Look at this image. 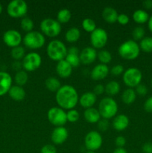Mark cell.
Returning <instances> with one entry per match:
<instances>
[{
  "mask_svg": "<svg viewBox=\"0 0 152 153\" xmlns=\"http://www.w3.org/2000/svg\"><path fill=\"white\" fill-rule=\"evenodd\" d=\"M55 100L61 108L71 110L78 102V94L74 87L67 85H63L56 92Z\"/></svg>",
  "mask_w": 152,
  "mask_h": 153,
  "instance_id": "cell-1",
  "label": "cell"
},
{
  "mask_svg": "<svg viewBox=\"0 0 152 153\" xmlns=\"http://www.w3.org/2000/svg\"><path fill=\"white\" fill-rule=\"evenodd\" d=\"M68 49L65 44L59 40H53L50 41L46 48V52L49 58L55 61H61L64 60L67 55Z\"/></svg>",
  "mask_w": 152,
  "mask_h": 153,
  "instance_id": "cell-2",
  "label": "cell"
},
{
  "mask_svg": "<svg viewBox=\"0 0 152 153\" xmlns=\"http://www.w3.org/2000/svg\"><path fill=\"white\" fill-rule=\"evenodd\" d=\"M119 55L125 60H134L139 56L140 48L134 40H128L122 43L118 49Z\"/></svg>",
  "mask_w": 152,
  "mask_h": 153,
  "instance_id": "cell-3",
  "label": "cell"
},
{
  "mask_svg": "<svg viewBox=\"0 0 152 153\" xmlns=\"http://www.w3.org/2000/svg\"><path fill=\"white\" fill-rule=\"evenodd\" d=\"M98 110L103 119H111L117 114L118 104L112 97H104L99 102Z\"/></svg>",
  "mask_w": 152,
  "mask_h": 153,
  "instance_id": "cell-4",
  "label": "cell"
},
{
  "mask_svg": "<svg viewBox=\"0 0 152 153\" xmlns=\"http://www.w3.org/2000/svg\"><path fill=\"white\" fill-rule=\"evenodd\" d=\"M46 42L45 36L37 31L28 32L23 38V43L30 49H38L43 47Z\"/></svg>",
  "mask_w": 152,
  "mask_h": 153,
  "instance_id": "cell-5",
  "label": "cell"
},
{
  "mask_svg": "<svg viewBox=\"0 0 152 153\" xmlns=\"http://www.w3.org/2000/svg\"><path fill=\"white\" fill-rule=\"evenodd\" d=\"M40 28L43 34L49 37H55L61 31V25L58 20L52 18H46L40 22Z\"/></svg>",
  "mask_w": 152,
  "mask_h": 153,
  "instance_id": "cell-6",
  "label": "cell"
},
{
  "mask_svg": "<svg viewBox=\"0 0 152 153\" xmlns=\"http://www.w3.org/2000/svg\"><path fill=\"white\" fill-rule=\"evenodd\" d=\"M28 11V4L24 0H13L7 4V12L13 18H20Z\"/></svg>",
  "mask_w": 152,
  "mask_h": 153,
  "instance_id": "cell-7",
  "label": "cell"
},
{
  "mask_svg": "<svg viewBox=\"0 0 152 153\" xmlns=\"http://www.w3.org/2000/svg\"><path fill=\"white\" fill-rule=\"evenodd\" d=\"M142 79V72L136 67H131L124 72L123 82L130 88H135L141 83Z\"/></svg>",
  "mask_w": 152,
  "mask_h": 153,
  "instance_id": "cell-8",
  "label": "cell"
},
{
  "mask_svg": "<svg viewBox=\"0 0 152 153\" xmlns=\"http://www.w3.org/2000/svg\"><path fill=\"white\" fill-rule=\"evenodd\" d=\"M47 117L49 122L56 127L63 126L67 122L66 113L61 108H51L47 113Z\"/></svg>",
  "mask_w": 152,
  "mask_h": 153,
  "instance_id": "cell-9",
  "label": "cell"
},
{
  "mask_svg": "<svg viewBox=\"0 0 152 153\" xmlns=\"http://www.w3.org/2000/svg\"><path fill=\"white\" fill-rule=\"evenodd\" d=\"M42 58L37 52H30L25 55L22 59V65L25 71L32 72L41 66Z\"/></svg>",
  "mask_w": 152,
  "mask_h": 153,
  "instance_id": "cell-10",
  "label": "cell"
},
{
  "mask_svg": "<svg viewBox=\"0 0 152 153\" xmlns=\"http://www.w3.org/2000/svg\"><path fill=\"white\" fill-rule=\"evenodd\" d=\"M108 34L102 28H96L90 34V42L94 49H102L106 46Z\"/></svg>",
  "mask_w": 152,
  "mask_h": 153,
  "instance_id": "cell-11",
  "label": "cell"
},
{
  "mask_svg": "<svg viewBox=\"0 0 152 153\" xmlns=\"http://www.w3.org/2000/svg\"><path fill=\"white\" fill-rule=\"evenodd\" d=\"M102 143V137L100 133L96 131H90L85 136L84 143L88 151L95 152L101 148Z\"/></svg>",
  "mask_w": 152,
  "mask_h": 153,
  "instance_id": "cell-12",
  "label": "cell"
},
{
  "mask_svg": "<svg viewBox=\"0 0 152 153\" xmlns=\"http://www.w3.org/2000/svg\"><path fill=\"white\" fill-rule=\"evenodd\" d=\"M22 40V35L16 30H7L3 34V41L9 47L14 48L19 46Z\"/></svg>",
  "mask_w": 152,
  "mask_h": 153,
  "instance_id": "cell-13",
  "label": "cell"
},
{
  "mask_svg": "<svg viewBox=\"0 0 152 153\" xmlns=\"http://www.w3.org/2000/svg\"><path fill=\"white\" fill-rule=\"evenodd\" d=\"M68 135V131L65 127H56L51 134V140L55 144L61 145L66 140Z\"/></svg>",
  "mask_w": 152,
  "mask_h": 153,
  "instance_id": "cell-14",
  "label": "cell"
},
{
  "mask_svg": "<svg viewBox=\"0 0 152 153\" xmlns=\"http://www.w3.org/2000/svg\"><path fill=\"white\" fill-rule=\"evenodd\" d=\"M97 53L95 49L93 47H85L79 54L80 63L83 64H90L95 61L97 58Z\"/></svg>",
  "mask_w": 152,
  "mask_h": 153,
  "instance_id": "cell-15",
  "label": "cell"
},
{
  "mask_svg": "<svg viewBox=\"0 0 152 153\" xmlns=\"http://www.w3.org/2000/svg\"><path fill=\"white\" fill-rule=\"evenodd\" d=\"M109 72H110V70H109L108 67L106 64H99L94 67V68L92 69L90 73V76L92 79L95 81L102 80L107 77Z\"/></svg>",
  "mask_w": 152,
  "mask_h": 153,
  "instance_id": "cell-16",
  "label": "cell"
},
{
  "mask_svg": "<svg viewBox=\"0 0 152 153\" xmlns=\"http://www.w3.org/2000/svg\"><path fill=\"white\" fill-rule=\"evenodd\" d=\"M12 87V77L6 72H0V97L8 93Z\"/></svg>",
  "mask_w": 152,
  "mask_h": 153,
  "instance_id": "cell-17",
  "label": "cell"
},
{
  "mask_svg": "<svg viewBox=\"0 0 152 153\" xmlns=\"http://www.w3.org/2000/svg\"><path fill=\"white\" fill-rule=\"evenodd\" d=\"M73 67L65 59L58 61L56 65V72L58 76L63 79H66L71 76Z\"/></svg>",
  "mask_w": 152,
  "mask_h": 153,
  "instance_id": "cell-18",
  "label": "cell"
},
{
  "mask_svg": "<svg viewBox=\"0 0 152 153\" xmlns=\"http://www.w3.org/2000/svg\"><path fill=\"white\" fill-rule=\"evenodd\" d=\"M79 54L80 52L77 47L75 46L70 47L67 51V55L66 56L65 60L72 67H77L80 64Z\"/></svg>",
  "mask_w": 152,
  "mask_h": 153,
  "instance_id": "cell-19",
  "label": "cell"
},
{
  "mask_svg": "<svg viewBox=\"0 0 152 153\" xmlns=\"http://www.w3.org/2000/svg\"><path fill=\"white\" fill-rule=\"evenodd\" d=\"M97 100V96L93 92H86L79 98V103L84 108H92Z\"/></svg>",
  "mask_w": 152,
  "mask_h": 153,
  "instance_id": "cell-20",
  "label": "cell"
},
{
  "mask_svg": "<svg viewBox=\"0 0 152 153\" xmlns=\"http://www.w3.org/2000/svg\"><path fill=\"white\" fill-rule=\"evenodd\" d=\"M130 123L129 118L125 114H119L113 120V126L116 131H123L126 129Z\"/></svg>",
  "mask_w": 152,
  "mask_h": 153,
  "instance_id": "cell-21",
  "label": "cell"
},
{
  "mask_svg": "<svg viewBox=\"0 0 152 153\" xmlns=\"http://www.w3.org/2000/svg\"><path fill=\"white\" fill-rule=\"evenodd\" d=\"M86 121H87L89 123H96L101 120V115L98 109L95 108H86L83 113Z\"/></svg>",
  "mask_w": 152,
  "mask_h": 153,
  "instance_id": "cell-22",
  "label": "cell"
},
{
  "mask_svg": "<svg viewBox=\"0 0 152 153\" xmlns=\"http://www.w3.org/2000/svg\"><path fill=\"white\" fill-rule=\"evenodd\" d=\"M8 94L12 100L17 102L22 101L25 97V90L23 89V88H22L21 86H18V85L12 86L9 90Z\"/></svg>",
  "mask_w": 152,
  "mask_h": 153,
  "instance_id": "cell-23",
  "label": "cell"
},
{
  "mask_svg": "<svg viewBox=\"0 0 152 153\" xmlns=\"http://www.w3.org/2000/svg\"><path fill=\"white\" fill-rule=\"evenodd\" d=\"M119 14L116 9L111 7H106L102 11V17L109 23H114L117 21Z\"/></svg>",
  "mask_w": 152,
  "mask_h": 153,
  "instance_id": "cell-24",
  "label": "cell"
},
{
  "mask_svg": "<svg viewBox=\"0 0 152 153\" xmlns=\"http://www.w3.org/2000/svg\"><path fill=\"white\" fill-rule=\"evenodd\" d=\"M137 98V93L133 88L125 90L122 94V100L125 104L131 105L134 102Z\"/></svg>",
  "mask_w": 152,
  "mask_h": 153,
  "instance_id": "cell-25",
  "label": "cell"
},
{
  "mask_svg": "<svg viewBox=\"0 0 152 153\" xmlns=\"http://www.w3.org/2000/svg\"><path fill=\"white\" fill-rule=\"evenodd\" d=\"M80 30L77 28H76V27H72V28H70L67 30L65 34V38L67 42L72 43L77 41V40L80 38Z\"/></svg>",
  "mask_w": 152,
  "mask_h": 153,
  "instance_id": "cell-26",
  "label": "cell"
},
{
  "mask_svg": "<svg viewBox=\"0 0 152 153\" xmlns=\"http://www.w3.org/2000/svg\"><path fill=\"white\" fill-rule=\"evenodd\" d=\"M132 16L134 22L139 24H143L145 22H148L149 18H150L148 13L145 10H142V9H138V10H135L133 13Z\"/></svg>",
  "mask_w": 152,
  "mask_h": 153,
  "instance_id": "cell-27",
  "label": "cell"
},
{
  "mask_svg": "<svg viewBox=\"0 0 152 153\" xmlns=\"http://www.w3.org/2000/svg\"><path fill=\"white\" fill-rule=\"evenodd\" d=\"M46 88L52 92H57L61 88V82L57 78L49 77L45 82Z\"/></svg>",
  "mask_w": 152,
  "mask_h": 153,
  "instance_id": "cell-28",
  "label": "cell"
},
{
  "mask_svg": "<svg viewBox=\"0 0 152 153\" xmlns=\"http://www.w3.org/2000/svg\"><path fill=\"white\" fill-rule=\"evenodd\" d=\"M120 85L116 81H110L106 85L105 92L109 96H115L120 91Z\"/></svg>",
  "mask_w": 152,
  "mask_h": 153,
  "instance_id": "cell-29",
  "label": "cell"
},
{
  "mask_svg": "<svg viewBox=\"0 0 152 153\" xmlns=\"http://www.w3.org/2000/svg\"><path fill=\"white\" fill-rule=\"evenodd\" d=\"M72 13L69 9L63 8L60 10L57 14V20L60 23H66L71 19Z\"/></svg>",
  "mask_w": 152,
  "mask_h": 153,
  "instance_id": "cell-30",
  "label": "cell"
},
{
  "mask_svg": "<svg viewBox=\"0 0 152 153\" xmlns=\"http://www.w3.org/2000/svg\"><path fill=\"white\" fill-rule=\"evenodd\" d=\"M14 81L18 86H23L28 82V75L25 70H19L17 71L14 76Z\"/></svg>",
  "mask_w": 152,
  "mask_h": 153,
  "instance_id": "cell-31",
  "label": "cell"
},
{
  "mask_svg": "<svg viewBox=\"0 0 152 153\" xmlns=\"http://www.w3.org/2000/svg\"><path fill=\"white\" fill-rule=\"evenodd\" d=\"M140 49L145 52H152V37H145L139 43Z\"/></svg>",
  "mask_w": 152,
  "mask_h": 153,
  "instance_id": "cell-32",
  "label": "cell"
},
{
  "mask_svg": "<svg viewBox=\"0 0 152 153\" xmlns=\"http://www.w3.org/2000/svg\"><path fill=\"white\" fill-rule=\"evenodd\" d=\"M97 58H98L100 62L103 64H107L110 63L112 60V55L109 51L103 50L99 51L97 53Z\"/></svg>",
  "mask_w": 152,
  "mask_h": 153,
  "instance_id": "cell-33",
  "label": "cell"
},
{
  "mask_svg": "<svg viewBox=\"0 0 152 153\" xmlns=\"http://www.w3.org/2000/svg\"><path fill=\"white\" fill-rule=\"evenodd\" d=\"M10 55L11 57L16 61H19V60L23 59L25 57V49L22 46H18L16 47L13 48L10 52Z\"/></svg>",
  "mask_w": 152,
  "mask_h": 153,
  "instance_id": "cell-34",
  "label": "cell"
},
{
  "mask_svg": "<svg viewBox=\"0 0 152 153\" xmlns=\"http://www.w3.org/2000/svg\"><path fill=\"white\" fill-rule=\"evenodd\" d=\"M34 22L31 18L25 16L23 17L21 20L20 22V26L23 31H26V32H30L33 30L34 28Z\"/></svg>",
  "mask_w": 152,
  "mask_h": 153,
  "instance_id": "cell-35",
  "label": "cell"
},
{
  "mask_svg": "<svg viewBox=\"0 0 152 153\" xmlns=\"http://www.w3.org/2000/svg\"><path fill=\"white\" fill-rule=\"evenodd\" d=\"M82 27L86 32L92 33L96 28V24L93 19L90 18H85L82 21Z\"/></svg>",
  "mask_w": 152,
  "mask_h": 153,
  "instance_id": "cell-36",
  "label": "cell"
},
{
  "mask_svg": "<svg viewBox=\"0 0 152 153\" xmlns=\"http://www.w3.org/2000/svg\"><path fill=\"white\" fill-rule=\"evenodd\" d=\"M67 121L70 123H75L80 118V114L75 109H71L66 113Z\"/></svg>",
  "mask_w": 152,
  "mask_h": 153,
  "instance_id": "cell-37",
  "label": "cell"
},
{
  "mask_svg": "<svg viewBox=\"0 0 152 153\" xmlns=\"http://www.w3.org/2000/svg\"><path fill=\"white\" fill-rule=\"evenodd\" d=\"M133 37L135 40H142L145 36V29L141 26H137L134 28L132 31Z\"/></svg>",
  "mask_w": 152,
  "mask_h": 153,
  "instance_id": "cell-38",
  "label": "cell"
},
{
  "mask_svg": "<svg viewBox=\"0 0 152 153\" xmlns=\"http://www.w3.org/2000/svg\"><path fill=\"white\" fill-rule=\"evenodd\" d=\"M110 73L114 76H119L122 73H124V67L122 64H116L112 67Z\"/></svg>",
  "mask_w": 152,
  "mask_h": 153,
  "instance_id": "cell-39",
  "label": "cell"
},
{
  "mask_svg": "<svg viewBox=\"0 0 152 153\" xmlns=\"http://www.w3.org/2000/svg\"><path fill=\"white\" fill-rule=\"evenodd\" d=\"M109 122L107 120L102 119L100 120L98 122V128L100 131H105L108 129L109 128Z\"/></svg>",
  "mask_w": 152,
  "mask_h": 153,
  "instance_id": "cell-40",
  "label": "cell"
},
{
  "mask_svg": "<svg viewBox=\"0 0 152 153\" xmlns=\"http://www.w3.org/2000/svg\"><path fill=\"white\" fill-rule=\"evenodd\" d=\"M136 93H137L138 95L142 96V97H144L148 93V88L145 85L142 84H139L138 86L136 87Z\"/></svg>",
  "mask_w": 152,
  "mask_h": 153,
  "instance_id": "cell-41",
  "label": "cell"
},
{
  "mask_svg": "<svg viewBox=\"0 0 152 153\" xmlns=\"http://www.w3.org/2000/svg\"><path fill=\"white\" fill-rule=\"evenodd\" d=\"M40 153H57V149L52 144H46L42 147Z\"/></svg>",
  "mask_w": 152,
  "mask_h": 153,
  "instance_id": "cell-42",
  "label": "cell"
},
{
  "mask_svg": "<svg viewBox=\"0 0 152 153\" xmlns=\"http://www.w3.org/2000/svg\"><path fill=\"white\" fill-rule=\"evenodd\" d=\"M117 21L119 24L122 25H125L129 22L130 18L129 16H128L125 13H121V14H119L117 18Z\"/></svg>",
  "mask_w": 152,
  "mask_h": 153,
  "instance_id": "cell-43",
  "label": "cell"
},
{
  "mask_svg": "<svg viewBox=\"0 0 152 153\" xmlns=\"http://www.w3.org/2000/svg\"><path fill=\"white\" fill-rule=\"evenodd\" d=\"M144 109L147 112L152 113V97H150L145 100L144 103Z\"/></svg>",
  "mask_w": 152,
  "mask_h": 153,
  "instance_id": "cell-44",
  "label": "cell"
},
{
  "mask_svg": "<svg viewBox=\"0 0 152 153\" xmlns=\"http://www.w3.org/2000/svg\"><path fill=\"white\" fill-rule=\"evenodd\" d=\"M105 91V88L104 87V85H102L101 84H98V85H95L93 88V93L95 95H101Z\"/></svg>",
  "mask_w": 152,
  "mask_h": 153,
  "instance_id": "cell-45",
  "label": "cell"
},
{
  "mask_svg": "<svg viewBox=\"0 0 152 153\" xmlns=\"http://www.w3.org/2000/svg\"><path fill=\"white\" fill-rule=\"evenodd\" d=\"M115 143L119 148H123V146L126 143V140L123 136H118L115 140Z\"/></svg>",
  "mask_w": 152,
  "mask_h": 153,
  "instance_id": "cell-46",
  "label": "cell"
},
{
  "mask_svg": "<svg viewBox=\"0 0 152 153\" xmlns=\"http://www.w3.org/2000/svg\"><path fill=\"white\" fill-rule=\"evenodd\" d=\"M142 149L144 153H152V142H147L145 143Z\"/></svg>",
  "mask_w": 152,
  "mask_h": 153,
  "instance_id": "cell-47",
  "label": "cell"
},
{
  "mask_svg": "<svg viewBox=\"0 0 152 153\" xmlns=\"http://www.w3.org/2000/svg\"><path fill=\"white\" fill-rule=\"evenodd\" d=\"M143 6L146 9H151L152 8V0H145L143 1Z\"/></svg>",
  "mask_w": 152,
  "mask_h": 153,
  "instance_id": "cell-48",
  "label": "cell"
},
{
  "mask_svg": "<svg viewBox=\"0 0 152 153\" xmlns=\"http://www.w3.org/2000/svg\"><path fill=\"white\" fill-rule=\"evenodd\" d=\"M22 67V65L18 61H15V62L13 64V68L15 70H18V71H19V69H20Z\"/></svg>",
  "mask_w": 152,
  "mask_h": 153,
  "instance_id": "cell-49",
  "label": "cell"
},
{
  "mask_svg": "<svg viewBox=\"0 0 152 153\" xmlns=\"http://www.w3.org/2000/svg\"><path fill=\"white\" fill-rule=\"evenodd\" d=\"M113 153H128L126 151V149H125L124 148H116L114 151H113Z\"/></svg>",
  "mask_w": 152,
  "mask_h": 153,
  "instance_id": "cell-50",
  "label": "cell"
},
{
  "mask_svg": "<svg viewBox=\"0 0 152 153\" xmlns=\"http://www.w3.org/2000/svg\"><path fill=\"white\" fill-rule=\"evenodd\" d=\"M148 25L149 30H150V31L152 32V16H151L150 18H149V19H148Z\"/></svg>",
  "mask_w": 152,
  "mask_h": 153,
  "instance_id": "cell-51",
  "label": "cell"
},
{
  "mask_svg": "<svg viewBox=\"0 0 152 153\" xmlns=\"http://www.w3.org/2000/svg\"><path fill=\"white\" fill-rule=\"evenodd\" d=\"M1 11H2V6H1V4H0V14H1Z\"/></svg>",
  "mask_w": 152,
  "mask_h": 153,
  "instance_id": "cell-52",
  "label": "cell"
},
{
  "mask_svg": "<svg viewBox=\"0 0 152 153\" xmlns=\"http://www.w3.org/2000/svg\"><path fill=\"white\" fill-rule=\"evenodd\" d=\"M86 153H96V152H93V151H87Z\"/></svg>",
  "mask_w": 152,
  "mask_h": 153,
  "instance_id": "cell-53",
  "label": "cell"
},
{
  "mask_svg": "<svg viewBox=\"0 0 152 153\" xmlns=\"http://www.w3.org/2000/svg\"><path fill=\"white\" fill-rule=\"evenodd\" d=\"M151 87H152V79H151Z\"/></svg>",
  "mask_w": 152,
  "mask_h": 153,
  "instance_id": "cell-54",
  "label": "cell"
}]
</instances>
